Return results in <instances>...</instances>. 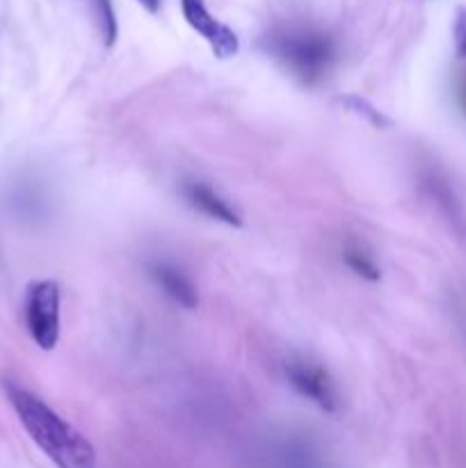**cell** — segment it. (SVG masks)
<instances>
[{"label": "cell", "mask_w": 466, "mask_h": 468, "mask_svg": "<svg viewBox=\"0 0 466 468\" xmlns=\"http://www.w3.org/2000/svg\"><path fill=\"white\" fill-rule=\"evenodd\" d=\"M457 94H460V105H461V110H464V112H466V80L461 82L460 87H457Z\"/></svg>", "instance_id": "cell-13"}, {"label": "cell", "mask_w": 466, "mask_h": 468, "mask_svg": "<svg viewBox=\"0 0 466 468\" xmlns=\"http://www.w3.org/2000/svg\"><path fill=\"white\" fill-rule=\"evenodd\" d=\"M341 101L347 105V110H352V112H356L359 117H364L365 122H370L373 126L384 128L391 123L382 112H379V108L370 105L365 99H359V96H345V99H341Z\"/></svg>", "instance_id": "cell-10"}, {"label": "cell", "mask_w": 466, "mask_h": 468, "mask_svg": "<svg viewBox=\"0 0 466 468\" xmlns=\"http://www.w3.org/2000/svg\"><path fill=\"white\" fill-rule=\"evenodd\" d=\"M181 190L187 204L199 210V213L208 215L210 219H217V222L227 224V227H242L240 213L215 187H210L208 183L187 181L183 183Z\"/></svg>", "instance_id": "cell-6"}, {"label": "cell", "mask_w": 466, "mask_h": 468, "mask_svg": "<svg viewBox=\"0 0 466 468\" xmlns=\"http://www.w3.org/2000/svg\"><path fill=\"white\" fill-rule=\"evenodd\" d=\"M59 286L53 279L32 282L26 291L23 315L26 327L35 346L41 350H53L59 341Z\"/></svg>", "instance_id": "cell-3"}, {"label": "cell", "mask_w": 466, "mask_h": 468, "mask_svg": "<svg viewBox=\"0 0 466 468\" xmlns=\"http://www.w3.org/2000/svg\"><path fill=\"white\" fill-rule=\"evenodd\" d=\"M5 393L27 437L58 468H96V451L85 434L50 410L39 396L18 384H5Z\"/></svg>", "instance_id": "cell-1"}, {"label": "cell", "mask_w": 466, "mask_h": 468, "mask_svg": "<svg viewBox=\"0 0 466 468\" xmlns=\"http://www.w3.org/2000/svg\"><path fill=\"white\" fill-rule=\"evenodd\" d=\"M181 12L187 26L208 41L210 48L219 59H228L238 53V48H240L238 35L208 12L206 0H181Z\"/></svg>", "instance_id": "cell-5"}, {"label": "cell", "mask_w": 466, "mask_h": 468, "mask_svg": "<svg viewBox=\"0 0 466 468\" xmlns=\"http://www.w3.org/2000/svg\"><path fill=\"white\" fill-rule=\"evenodd\" d=\"M270 48L277 55L279 62L292 76L300 78L304 85H315V82L323 80L332 69L334 55H336L332 39L315 30L279 32L272 37Z\"/></svg>", "instance_id": "cell-2"}, {"label": "cell", "mask_w": 466, "mask_h": 468, "mask_svg": "<svg viewBox=\"0 0 466 468\" xmlns=\"http://www.w3.org/2000/svg\"><path fill=\"white\" fill-rule=\"evenodd\" d=\"M91 3H94L96 21H99V30H101V37H103V44L112 46L114 41H117V32H119L112 0H91Z\"/></svg>", "instance_id": "cell-9"}, {"label": "cell", "mask_w": 466, "mask_h": 468, "mask_svg": "<svg viewBox=\"0 0 466 468\" xmlns=\"http://www.w3.org/2000/svg\"><path fill=\"white\" fill-rule=\"evenodd\" d=\"M286 378L304 400L313 402L327 414H336L341 407V393L327 368L309 359H291L286 364Z\"/></svg>", "instance_id": "cell-4"}, {"label": "cell", "mask_w": 466, "mask_h": 468, "mask_svg": "<svg viewBox=\"0 0 466 468\" xmlns=\"http://www.w3.org/2000/svg\"><path fill=\"white\" fill-rule=\"evenodd\" d=\"M343 261L356 277L365 279V282H379V277H382V270H379L375 256L359 242H347L343 247Z\"/></svg>", "instance_id": "cell-8"}, {"label": "cell", "mask_w": 466, "mask_h": 468, "mask_svg": "<svg viewBox=\"0 0 466 468\" xmlns=\"http://www.w3.org/2000/svg\"><path fill=\"white\" fill-rule=\"evenodd\" d=\"M137 3H140L142 7H144L146 12H151V14H155L160 9V0H137Z\"/></svg>", "instance_id": "cell-12"}, {"label": "cell", "mask_w": 466, "mask_h": 468, "mask_svg": "<svg viewBox=\"0 0 466 468\" xmlns=\"http://www.w3.org/2000/svg\"><path fill=\"white\" fill-rule=\"evenodd\" d=\"M452 41H455L457 58H466V9L460 7L455 12V21H452Z\"/></svg>", "instance_id": "cell-11"}, {"label": "cell", "mask_w": 466, "mask_h": 468, "mask_svg": "<svg viewBox=\"0 0 466 468\" xmlns=\"http://www.w3.org/2000/svg\"><path fill=\"white\" fill-rule=\"evenodd\" d=\"M149 274L151 279L158 283L160 291H163L169 300L181 304L183 309H195V306L199 304L196 286L192 283V279L174 263H167V261H154V263H149Z\"/></svg>", "instance_id": "cell-7"}]
</instances>
